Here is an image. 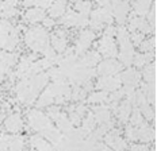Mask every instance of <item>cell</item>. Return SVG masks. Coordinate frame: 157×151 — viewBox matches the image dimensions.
<instances>
[{"mask_svg": "<svg viewBox=\"0 0 157 151\" xmlns=\"http://www.w3.org/2000/svg\"><path fill=\"white\" fill-rule=\"evenodd\" d=\"M25 45L31 50V53H42L50 45V32L42 26H31L23 32Z\"/></svg>", "mask_w": 157, "mask_h": 151, "instance_id": "obj_1", "label": "cell"}, {"mask_svg": "<svg viewBox=\"0 0 157 151\" xmlns=\"http://www.w3.org/2000/svg\"><path fill=\"white\" fill-rule=\"evenodd\" d=\"M114 23V18L111 14V2H98V7L92 8L88 19L90 30L94 32L102 31L104 26Z\"/></svg>", "mask_w": 157, "mask_h": 151, "instance_id": "obj_2", "label": "cell"}, {"mask_svg": "<svg viewBox=\"0 0 157 151\" xmlns=\"http://www.w3.org/2000/svg\"><path fill=\"white\" fill-rule=\"evenodd\" d=\"M26 123H27V128L39 134L42 130L46 128L49 124H52V121L44 111L33 108V109H29L26 112Z\"/></svg>", "mask_w": 157, "mask_h": 151, "instance_id": "obj_3", "label": "cell"}, {"mask_svg": "<svg viewBox=\"0 0 157 151\" xmlns=\"http://www.w3.org/2000/svg\"><path fill=\"white\" fill-rule=\"evenodd\" d=\"M96 39V32H94L90 28H83L78 32L76 41H75V45H73V53L77 57H81L83 54H86L88 50H90L91 45L95 42Z\"/></svg>", "mask_w": 157, "mask_h": 151, "instance_id": "obj_4", "label": "cell"}, {"mask_svg": "<svg viewBox=\"0 0 157 151\" xmlns=\"http://www.w3.org/2000/svg\"><path fill=\"white\" fill-rule=\"evenodd\" d=\"M60 24H61V27L67 28V30L68 28H73V27L83 30V28H87V26H88V16L78 14L73 8H69L60 18Z\"/></svg>", "mask_w": 157, "mask_h": 151, "instance_id": "obj_5", "label": "cell"}, {"mask_svg": "<svg viewBox=\"0 0 157 151\" xmlns=\"http://www.w3.org/2000/svg\"><path fill=\"white\" fill-rule=\"evenodd\" d=\"M102 142L113 151H126L127 150V142L125 140V138L122 136V131L119 128H117V127H114L113 130L109 131L103 136Z\"/></svg>", "mask_w": 157, "mask_h": 151, "instance_id": "obj_6", "label": "cell"}, {"mask_svg": "<svg viewBox=\"0 0 157 151\" xmlns=\"http://www.w3.org/2000/svg\"><path fill=\"white\" fill-rule=\"evenodd\" d=\"M98 77H104V76H117L123 70V66L117 58H103L95 68Z\"/></svg>", "mask_w": 157, "mask_h": 151, "instance_id": "obj_7", "label": "cell"}, {"mask_svg": "<svg viewBox=\"0 0 157 151\" xmlns=\"http://www.w3.org/2000/svg\"><path fill=\"white\" fill-rule=\"evenodd\" d=\"M127 31L129 32H134V31H138L141 34L146 35V34H153L155 32V27L150 26L148 22H146L145 18H141V16H137L130 12V15L127 16Z\"/></svg>", "mask_w": 157, "mask_h": 151, "instance_id": "obj_8", "label": "cell"}, {"mask_svg": "<svg viewBox=\"0 0 157 151\" xmlns=\"http://www.w3.org/2000/svg\"><path fill=\"white\" fill-rule=\"evenodd\" d=\"M94 77H98L96 70H95V69L80 68L77 65V68L75 69L69 76H68L67 80L69 81L71 85H78V87H81L83 84L88 83V81H92Z\"/></svg>", "mask_w": 157, "mask_h": 151, "instance_id": "obj_9", "label": "cell"}, {"mask_svg": "<svg viewBox=\"0 0 157 151\" xmlns=\"http://www.w3.org/2000/svg\"><path fill=\"white\" fill-rule=\"evenodd\" d=\"M4 131L11 135H16L25 128V119L21 112H12L6 116L4 123H3Z\"/></svg>", "mask_w": 157, "mask_h": 151, "instance_id": "obj_10", "label": "cell"}, {"mask_svg": "<svg viewBox=\"0 0 157 151\" xmlns=\"http://www.w3.org/2000/svg\"><path fill=\"white\" fill-rule=\"evenodd\" d=\"M98 90H103L106 93H113L118 89H121L122 83H121L119 74L117 76H104V77H98L96 83L94 84Z\"/></svg>", "mask_w": 157, "mask_h": 151, "instance_id": "obj_11", "label": "cell"}, {"mask_svg": "<svg viewBox=\"0 0 157 151\" xmlns=\"http://www.w3.org/2000/svg\"><path fill=\"white\" fill-rule=\"evenodd\" d=\"M130 12L132 8L129 2H111V14L118 26H125Z\"/></svg>", "mask_w": 157, "mask_h": 151, "instance_id": "obj_12", "label": "cell"}, {"mask_svg": "<svg viewBox=\"0 0 157 151\" xmlns=\"http://www.w3.org/2000/svg\"><path fill=\"white\" fill-rule=\"evenodd\" d=\"M96 51L102 55V58H117L118 55V46L115 42V38L103 37L98 42Z\"/></svg>", "mask_w": 157, "mask_h": 151, "instance_id": "obj_13", "label": "cell"}, {"mask_svg": "<svg viewBox=\"0 0 157 151\" xmlns=\"http://www.w3.org/2000/svg\"><path fill=\"white\" fill-rule=\"evenodd\" d=\"M119 77H121V83L122 85H127V87H140L141 84V72L136 68H126L125 70H122L119 73Z\"/></svg>", "mask_w": 157, "mask_h": 151, "instance_id": "obj_14", "label": "cell"}, {"mask_svg": "<svg viewBox=\"0 0 157 151\" xmlns=\"http://www.w3.org/2000/svg\"><path fill=\"white\" fill-rule=\"evenodd\" d=\"M49 81L50 80H49V77L45 72L38 73V74L33 76L31 78H29V89H30V92L35 97H38V94L48 87Z\"/></svg>", "mask_w": 157, "mask_h": 151, "instance_id": "obj_15", "label": "cell"}, {"mask_svg": "<svg viewBox=\"0 0 157 151\" xmlns=\"http://www.w3.org/2000/svg\"><path fill=\"white\" fill-rule=\"evenodd\" d=\"M94 117H95V121H96L98 126H102V124H107L113 120V113H111L110 108L107 104H100V105H94L92 109Z\"/></svg>", "mask_w": 157, "mask_h": 151, "instance_id": "obj_16", "label": "cell"}, {"mask_svg": "<svg viewBox=\"0 0 157 151\" xmlns=\"http://www.w3.org/2000/svg\"><path fill=\"white\" fill-rule=\"evenodd\" d=\"M102 55L98 53L96 50H88L86 54H83L81 57H78L77 65L80 68H87V69H95L98 66L100 61H102Z\"/></svg>", "mask_w": 157, "mask_h": 151, "instance_id": "obj_17", "label": "cell"}, {"mask_svg": "<svg viewBox=\"0 0 157 151\" xmlns=\"http://www.w3.org/2000/svg\"><path fill=\"white\" fill-rule=\"evenodd\" d=\"M137 136H138L140 142L145 144L153 142L155 140V124H149L148 121H144L141 126L137 127Z\"/></svg>", "mask_w": 157, "mask_h": 151, "instance_id": "obj_18", "label": "cell"}, {"mask_svg": "<svg viewBox=\"0 0 157 151\" xmlns=\"http://www.w3.org/2000/svg\"><path fill=\"white\" fill-rule=\"evenodd\" d=\"M132 104L129 103V100H126V98H123L122 101H121L119 104H118L115 112H114V115H115V117L118 119V121H119L121 124H125L129 121V117H130V113H132Z\"/></svg>", "mask_w": 157, "mask_h": 151, "instance_id": "obj_19", "label": "cell"}, {"mask_svg": "<svg viewBox=\"0 0 157 151\" xmlns=\"http://www.w3.org/2000/svg\"><path fill=\"white\" fill-rule=\"evenodd\" d=\"M46 18V11L38 8V7H31L25 11V20L31 26H37Z\"/></svg>", "mask_w": 157, "mask_h": 151, "instance_id": "obj_20", "label": "cell"}, {"mask_svg": "<svg viewBox=\"0 0 157 151\" xmlns=\"http://www.w3.org/2000/svg\"><path fill=\"white\" fill-rule=\"evenodd\" d=\"M29 144L34 151H54L53 146L46 139H44L39 134H33L29 138Z\"/></svg>", "mask_w": 157, "mask_h": 151, "instance_id": "obj_21", "label": "cell"}, {"mask_svg": "<svg viewBox=\"0 0 157 151\" xmlns=\"http://www.w3.org/2000/svg\"><path fill=\"white\" fill-rule=\"evenodd\" d=\"M39 135L44 138V139H46L52 146H54V144L63 138V134H61L57 127L53 126V124H49L46 128L42 130L41 132H39Z\"/></svg>", "mask_w": 157, "mask_h": 151, "instance_id": "obj_22", "label": "cell"}, {"mask_svg": "<svg viewBox=\"0 0 157 151\" xmlns=\"http://www.w3.org/2000/svg\"><path fill=\"white\" fill-rule=\"evenodd\" d=\"M53 103H54V96L50 92V89L46 87L38 94L34 104H35V107H37V109H42V108H48V107L53 105Z\"/></svg>", "mask_w": 157, "mask_h": 151, "instance_id": "obj_23", "label": "cell"}, {"mask_svg": "<svg viewBox=\"0 0 157 151\" xmlns=\"http://www.w3.org/2000/svg\"><path fill=\"white\" fill-rule=\"evenodd\" d=\"M153 2L150 0H140V2H134L130 4V8H132V14L137 15V16H141V18H145L148 15L150 7H152Z\"/></svg>", "mask_w": 157, "mask_h": 151, "instance_id": "obj_24", "label": "cell"}, {"mask_svg": "<svg viewBox=\"0 0 157 151\" xmlns=\"http://www.w3.org/2000/svg\"><path fill=\"white\" fill-rule=\"evenodd\" d=\"M152 62H155V53H136L133 57L132 65L136 69H142Z\"/></svg>", "mask_w": 157, "mask_h": 151, "instance_id": "obj_25", "label": "cell"}, {"mask_svg": "<svg viewBox=\"0 0 157 151\" xmlns=\"http://www.w3.org/2000/svg\"><path fill=\"white\" fill-rule=\"evenodd\" d=\"M68 9V3L67 2H52V6L49 7L48 12H49V18L52 19H60Z\"/></svg>", "mask_w": 157, "mask_h": 151, "instance_id": "obj_26", "label": "cell"}, {"mask_svg": "<svg viewBox=\"0 0 157 151\" xmlns=\"http://www.w3.org/2000/svg\"><path fill=\"white\" fill-rule=\"evenodd\" d=\"M68 38L60 37V35H56L54 32L50 34V46L54 49V51L57 54H63L65 50L68 49Z\"/></svg>", "mask_w": 157, "mask_h": 151, "instance_id": "obj_27", "label": "cell"}, {"mask_svg": "<svg viewBox=\"0 0 157 151\" xmlns=\"http://www.w3.org/2000/svg\"><path fill=\"white\" fill-rule=\"evenodd\" d=\"M107 97H109V93H106V92L94 90L87 96L86 101L88 104H91V105H100V104L107 103Z\"/></svg>", "mask_w": 157, "mask_h": 151, "instance_id": "obj_28", "label": "cell"}, {"mask_svg": "<svg viewBox=\"0 0 157 151\" xmlns=\"http://www.w3.org/2000/svg\"><path fill=\"white\" fill-rule=\"evenodd\" d=\"M19 14L18 9V3L16 2H3V11H2V16L3 19H10L15 18Z\"/></svg>", "mask_w": 157, "mask_h": 151, "instance_id": "obj_29", "label": "cell"}, {"mask_svg": "<svg viewBox=\"0 0 157 151\" xmlns=\"http://www.w3.org/2000/svg\"><path fill=\"white\" fill-rule=\"evenodd\" d=\"M96 121H95V117L91 111H88V112L86 113V116L81 119V123H80V128L84 131V132L87 134V135H90L92 131L96 128Z\"/></svg>", "mask_w": 157, "mask_h": 151, "instance_id": "obj_30", "label": "cell"}, {"mask_svg": "<svg viewBox=\"0 0 157 151\" xmlns=\"http://www.w3.org/2000/svg\"><path fill=\"white\" fill-rule=\"evenodd\" d=\"M141 77L145 80L146 84H155L156 83V66H155V62L148 64L146 66L142 68Z\"/></svg>", "mask_w": 157, "mask_h": 151, "instance_id": "obj_31", "label": "cell"}, {"mask_svg": "<svg viewBox=\"0 0 157 151\" xmlns=\"http://www.w3.org/2000/svg\"><path fill=\"white\" fill-rule=\"evenodd\" d=\"M0 61L3 62V64H6L8 68H14L16 64H18L19 61V54L18 53H10V51H3L0 50Z\"/></svg>", "mask_w": 157, "mask_h": 151, "instance_id": "obj_32", "label": "cell"}, {"mask_svg": "<svg viewBox=\"0 0 157 151\" xmlns=\"http://www.w3.org/2000/svg\"><path fill=\"white\" fill-rule=\"evenodd\" d=\"M56 127H57L58 131H60L61 134H65L67 131H69L73 126L71 124L69 119H68V115L65 112H61L60 116H58L57 120H56Z\"/></svg>", "mask_w": 157, "mask_h": 151, "instance_id": "obj_33", "label": "cell"}, {"mask_svg": "<svg viewBox=\"0 0 157 151\" xmlns=\"http://www.w3.org/2000/svg\"><path fill=\"white\" fill-rule=\"evenodd\" d=\"M87 92L83 89L78 85H72V90H71V101H73L75 104L76 103H81L83 100L87 98Z\"/></svg>", "mask_w": 157, "mask_h": 151, "instance_id": "obj_34", "label": "cell"}, {"mask_svg": "<svg viewBox=\"0 0 157 151\" xmlns=\"http://www.w3.org/2000/svg\"><path fill=\"white\" fill-rule=\"evenodd\" d=\"M92 8H94V4L91 2H76L73 4L75 11L78 12V14H81V15H86V16H88L91 14Z\"/></svg>", "mask_w": 157, "mask_h": 151, "instance_id": "obj_35", "label": "cell"}, {"mask_svg": "<svg viewBox=\"0 0 157 151\" xmlns=\"http://www.w3.org/2000/svg\"><path fill=\"white\" fill-rule=\"evenodd\" d=\"M141 49L142 53H155V47H156V38L155 35H150L149 38H145L144 42L138 46Z\"/></svg>", "mask_w": 157, "mask_h": 151, "instance_id": "obj_36", "label": "cell"}, {"mask_svg": "<svg viewBox=\"0 0 157 151\" xmlns=\"http://www.w3.org/2000/svg\"><path fill=\"white\" fill-rule=\"evenodd\" d=\"M144 121H145V119H144L141 111H140L138 108H133L132 113H130V117H129V124H132L134 127H138V126H141Z\"/></svg>", "mask_w": 157, "mask_h": 151, "instance_id": "obj_37", "label": "cell"}, {"mask_svg": "<svg viewBox=\"0 0 157 151\" xmlns=\"http://www.w3.org/2000/svg\"><path fill=\"white\" fill-rule=\"evenodd\" d=\"M123 134H125V140L126 142H138V136H137V127L132 126V124H126L125 130H123Z\"/></svg>", "mask_w": 157, "mask_h": 151, "instance_id": "obj_38", "label": "cell"}, {"mask_svg": "<svg viewBox=\"0 0 157 151\" xmlns=\"http://www.w3.org/2000/svg\"><path fill=\"white\" fill-rule=\"evenodd\" d=\"M138 109L141 111V113H142L145 121H148V123H149V121H152V123H153V120H155V107H152L150 104L145 103L144 105L140 107Z\"/></svg>", "mask_w": 157, "mask_h": 151, "instance_id": "obj_39", "label": "cell"}, {"mask_svg": "<svg viewBox=\"0 0 157 151\" xmlns=\"http://www.w3.org/2000/svg\"><path fill=\"white\" fill-rule=\"evenodd\" d=\"M46 76L49 77V80H50V83H53V81H58V80H63V78H65L63 73H61V70L58 69L57 66H53V68H50V69H48L46 72Z\"/></svg>", "mask_w": 157, "mask_h": 151, "instance_id": "obj_40", "label": "cell"}, {"mask_svg": "<svg viewBox=\"0 0 157 151\" xmlns=\"http://www.w3.org/2000/svg\"><path fill=\"white\" fill-rule=\"evenodd\" d=\"M63 112V111H61V107H57V105H50V107H48L46 108V116L49 117V119H50V121L53 120V121H56L57 120V117L60 116V113Z\"/></svg>", "mask_w": 157, "mask_h": 151, "instance_id": "obj_41", "label": "cell"}, {"mask_svg": "<svg viewBox=\"0 0 157 151\" xmlns=\"http://www.w3.org/2000/svg\"><path fill=\"white\" fill-rule=\"evenodd\" d=\"M129 37H130V42H132V45L134 47H136V46H140L144 42V39H145V35L141 34V32H138V31L129 32Z\"/></svg>", "mask_w": 157, "mask_h": 151, "instance_id": "obj_42", "label": "cell"}, {"mask_svg": "<svg viewBox=\"0 0 157 151\" xmlns=\"http://www.w3.org/2000/svg\"><path fill=\"white\" fill-rule=\"evenodd\" d=\"M14 30V26H12L11 20L7 19H0V32L2 34H11V31Z\"/></svg>", "mask_w": 157, "mask_h": 151, "instance_id": "obj_43", "label": "cell"}, {"mask_svg": "<svg viewBox=\"0 0 157 151\" xmlns=\"http://www.w3.org/2000/svg\"><path fill=\"white\" fill-rule=\"evenodd\" d=\"M145 19H146V22H148L150 26L155 27V22H156V6H155V3L152 4V7H150L148 15L145 16Z\"/></svg>", "mask_w": 157, "mask_h": 151, "instance_id": "obj_44", "label": "cell"}, {"mask_svg": "<svg viewBox=\"0 0 157 151\" xmlns=\"http://www.w3.org/2000/svg\"><path fill=\"white\" fill-rule=\"evenodd\" d=\"M88 111L90 109H88V107L84 103H76L75 104V112H76L77 115H80L81 117L86 116V113L88 112Z\"/></svg>", "mask_w": 157, "mask_h": 151, "instance_id": "obj_45", "label": "cell"}, {"mask_svg": "<svg viewBox=\"0 0 157 151\" xmlns=\"http://www.w3.org/2000/svg\"><path fill=\"white\" fill-rule=\"evenodd\" d=\"M103 35L104 37H110V38H115L117 34V27L114 24H109V26H104L103 28Z\"/></svg>", "mask_w": 157, "mask_h": 151, "instance_id": "obj_46", "label": "cell"}, {"mask_svg": "<svg viewBox=\"0 0 157 151\" xmlns=\"http://www.w3.org/2000/svg\"><path fill=\"white\" fill-rule=\"evenodd\" d=\"M130 151H149V146L145 143H133L130 146Z\"/></svg>", "mask_w": 157, "mask_h": 151, "instance_id": "obj_47", "label": "cell"}, {"mask_svg": "<svg viewBox=\"0 0 157 151\" xmlns=\"http://www.w3.org/2000/svg\"><path fill=\"white\" fill-rule=\"evenodd\" d=\"M56 26V22H54V19H52V18H49V16H46V18L42 20V27L44 28H46V30L49 31L50 28H53Z\"/></svg>", "mask_w": 157, "mask_h": 151, "instance_id": "obj_48", "label": "cell"}, {"mask_svg": "<svg viewBox=\"0 0 157 151\" xmlns=\"http://www.w3.org/2000/svg\"><path fill=\"white\" fill-rule=\"evenodd\" d=\"M50 6H52V2H48V0H42V2H37V3H35V7L44 9V11H48Z\"/></svg>", "mask_w": 157, "mask_h": 151, "instance_id": "obj_49", "label": "cell"}, {"mask_svg": "<svg viewBox=\"0 0 157 151\" xmlns=\"http://www.w3.org/2000/svg\"><path fill=\"white\" fill-rule=\"evenodd\" d=\"M35 3L37 2H34V0H26V2L22 3V6L27 9V8H31V7H35Z\"/></svg>", "mask_w": 157, "mask_h": 151, "instance_id": "obj_50", "label": "cell"}, {"mask_svg": "<svg viewBox=\"0 0 157 151\" xmlns=\"http://www.w3.org/2000/svg\"><path fill=\"white\" fill-rule=\"evenodd\" d=\"M6 116H7V115H6L4 112H3V111H0V126H2V124L4 123V119H6Z\"/></svg>", "mask_w": 157, "mask_h": 151, "instance_id": "obj_51", "label": "cell"}, {"mask_svg": "<svg viewBox=\"0 0 157 151\" xmlns=\"http://www.w3.org/2000/svg\"><path fill=\"white\" fill-rule=\"evenodd\" d=\"M2 81H3V78H2V77H0V84H2Z\"/></svg>", "mask_w": 157, "mask_h": 151, "instance_id": "obj_52", "label": "cell"}, {"mask_svg": "<svg viewBox=\"0 0 157 151\" xmlns=\"http://www.w3.org/2000/svg\"><path fill=\"white\" fill-rule=\"evenodd\" d=\"M29 151H34V150H29Z\"/></svg>", "mask_w": 157, "mask_h": 151, "instance_id": "obj_53", "label": "cell"}]
</instances>
